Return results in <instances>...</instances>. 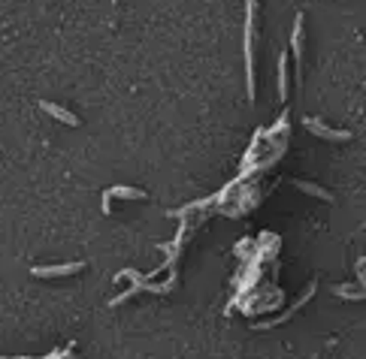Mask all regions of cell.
<instances>
[{
  "mask_svg": "<svg viewBox=\"0 0 366 359\" xmlns=\"http://www.w3.org/2000/svg\"><path fill=\"white\" fill-rule=\"evenodd\" d=\"M279 97L288 100V55L279 58Z\"/></svg>",
  "mask_w": 366,
  "mask_h": 359,
  "instance_id": "cell-8",
  "label": "cell"
},
{
  "mask_svg": "<svg viewBox=\"0 0 366 359\" xmlns=\"http://www.w3.org/2000/svg\"><path fill=\"white\" fill-rule=\"evenodd\" d=\"M40 109H43V112H49L52 118H58L61 124H67V127H79V118H76L70 109H64V106H58V103H49V100H43V103H40Z\"/></svg>",
  "mask_w": 366,
  "mask_h": 359,
  "instance_id": "cell-5",
  "label": "cell"
},
{
  "mask_svg": "<svg viewBox=\"0 0 366 359\" xmlns=\"http://www.w3.org/2000/svg\"><path fill=\"white\" fill-rule=\"evenodd\" d=\"M85 263H64V266H30V275L36 278H64V275H76L82 272Z\"/></svg>",
  "mask_w": 366,
  "mask_h": 359,
  "instance_id": "cell-2",
  "label": "cell"
},
{
  "mask_svg": "<svg viewBox=\"0 0 366 359\" xmlns=\"http://www.w3.org/2000/svg\"><path fill=\"white\" fill-rule=\"evenodd\" d=\"M303 121H306V130H312L315 136H324V139H330V142L352 139V133H348V130H330V127H324L318 118H303Z\"/></svg>",
  "mask_w": 366,
  "mask_h": 359,
  "instance_id": "cell-3",
  "label": "cell"
},
{
  "mask_svg": "<svg viewBox=\"0 0 366 359\" xmlns=\"http://www.w3.org/2000/svg\"><path fill=\"white\" fill-rule=\"evenodd\" d=\"M333 293L339 296V299H366V287L363 290H357V287H333Z\"/></svg>",
  "mask_w": 366,
  "mask_h": 359,
  "instance_id": "cell-9",
  "label": "cell"
},
{
  "mask_svg": "<svg viewBox=\"0 0 366 359\" xmlns=\"http://www.w3.org/2000/svg\"><path fill=\"white\" fill-rule=\"evenodd\" d=\"M291 49H294V60H297V82H300V60H303V15H297V21H294Z\"/></svg>",
  "mask_w": 366,
  "mask_h": 359,
  "instance_id": "cell-6",
  "label": "cell"
},
{
  "mask_svg": "<svg viewBox=\"0 0 366 359\" xmlns=\"http://www.w3.org/2000/svg\"><path fill=\"white\" fill-rule=\"evenodd\" d=\"M297 190H303V194H309V196H318V200H324V202H333V194H327L324 187H318V185H312V181H294Z\"/></svg>",
  "mask_w": 366,
  "mask_h": 359,
  "instance_id": "cell-7",
  "label": "cell"
},
{
  "mask_svg": "<svg viewBox=\"0 0 366 359\" xmlns=\"http://www.w3.org/2000/svg\"><path fill=\"white\" fill-rule=\"evenodd\" d=\"M116 196H125V200H146V190H140V187H127V185H116V187H109L103 194V215H112V200Z\"/></svg>",
  "mask_w": 366,
  "mask_h": 359,
  "instance_id": "cell-1",
  "label": "cell"
},
{
  "mask_svg": "<svg viewBox=\"0 0 366 359\" xmlns=\"http://www.w3.org/2000/svg\"><path fill=\"white\" fill-rule=\"evenodd\" d=\"M312 296H315V284H309V290L300 296V299L294 302V308H291V311H285V314H281V317H276V320H263V323H257V329H270V326H279V323H285V320H291V317L297 314V311H300L303 305H306V302L312 299Z\"/></svg>",
  "mask_w": 366,
  "mask_h": 359,
  "instance_id": "cell-4",
  "label": "cell"
}]
</instances>
